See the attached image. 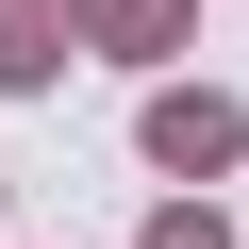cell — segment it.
Instances as JSON below:
<instances>
[{"instance_id":"6da1fadb","label":"cell","mask_w":249,"mask_h":249,"mask_svg":"<svg viewBox=\"0 0 249 249\" xmlns=\"http://www.w3.org/2000/svg\"><path fill=\"white\" fill-rule=\"evenodd\" d=\"M150 166H232V100H150Z\"/></svg>"},{"instance_id":"7a4b0ae2","label":"cell","mask_w":249,"mask_h":249,"mask_svg":"<svg viewBox=\"0 0 249 249\" xmlns=\"http://www.w3.org/2000/svg\"><path fill=\"white\" fill-rule=\"evenodd\" d=\"M50 67V0H0V83H34Z\"/></svg>"},{"instance_id":"3957f363","label":"cell","mask_w":249,"mask_h":249,"mask_svg":"<svg viewBox=\"0 0 249 249\" xmlns=\"http://www.w3.org/2000/svg\"><path fill=\"white\" fill-rule=\"evenodd\" d=\"M150 249H232V232H216V216H166V232H150Z\"/></svg>"}]
</instances>
